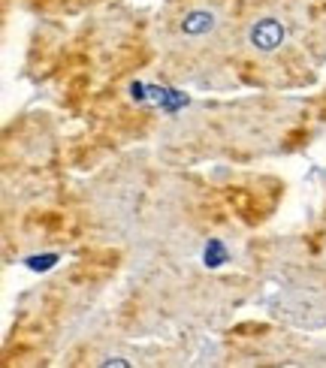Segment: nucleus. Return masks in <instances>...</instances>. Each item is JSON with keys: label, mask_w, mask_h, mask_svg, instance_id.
<instances>
[{"label": "nucleus", "mask_w": 326, "mask_h": 368, "mask_svg": "<svg viewBox=\"0 0 326 368\" xmlns=\"http://www.w3.org/2000/svg\"><path fill=\"white\" fill-rule=\"evenodd\" d=\"M58 260H60V254H30L25 260V266L30 272H51L58 266Z\"/></svg>", "instance_id": "obj_5"}, {"label": "nucleus", "mask_w": 326, "mask_h": 368, "mask_svg": "<svg viewBox=\"0 0 326 368\" xmlns=\"http://www.w3.org/2000/svg\"><path fill=\"white\" fill-rule=\"evenodd\" d=\"M130 97L136 103H148V85H142V82H133L130 85Z\"/></svg>", "instance_id": "obj_6"}, {"label": "nucleus", "mask_w": 326, "mask_h": 368, "mask_svg": "<svg viewBox=\"0 0 326 368\" xmlns=\"http://www.w3.org/2000/svg\"><path fill=\"white\" fill-rule=\"evenodd\" d=\"M209 30H215V15L209 10H191L181 19V34L185 36H202Z\"/></svg>", "instance_id": "obj_3"}, {"label": "nucleus", "mask_w": 326, "mask_h": 368, "mask_svg": "<svg viewBox=\"0 0 326 368\" xmlns=\"http://www.w3.org/2000/svg\"><path fill=\"white\" fill-rule=\"evenodd\" d=\"M103 368H109V365H118V368H130V363H127V359H121V356H112V359H103L100 363Z\"/></svg>", "instance_id": "obj_7"}, {"label": "nucleus", "mask_w": 326, "mask_h": 368, "mask_svg": "<svg viewBox=\"0 0 326 368\" xmlns=\"http://www.w3.org/2000/svg\"><path fill=\"white\" fill-rule=\"evenodd\" d=\"M148 103H154L161 112L166 115H176L178 109H185V106H191V97L185 94V91L178 88H157V85H148Z\"/></svg>", "instance_id": "obj_2"}, {"label": "nucleus", "mask_w": 326, "mask_h": 368, "mask_svg": "<svg viewBox=\"0 0 326 368\" xmlns=\"http://www.w3.org/2000/svg\"><path fill=\"white\" fill-rule=\"evenodd\" d=\"M284 36H287V30L278 19H260V21H254L248 40H251L257 51H275L278 45L284 43Z\"/></svg>", "instance_id": "obj_1"}, {"label": "nucleus", "mask_w": 326, "mask_h": 368, "mask_svg": "<svg viewBox=\"0 0 326 368\" xmlns=\"http://www.w3.org/2000/svg\"><path fill=\"white\" fill-rule=\"evenodd\" d=\"M224 263H230V248L224 244V239H209L202 248V266L206 269H221Z\"/></svg>", "instance_id": "obj_4"}]
</instances>
